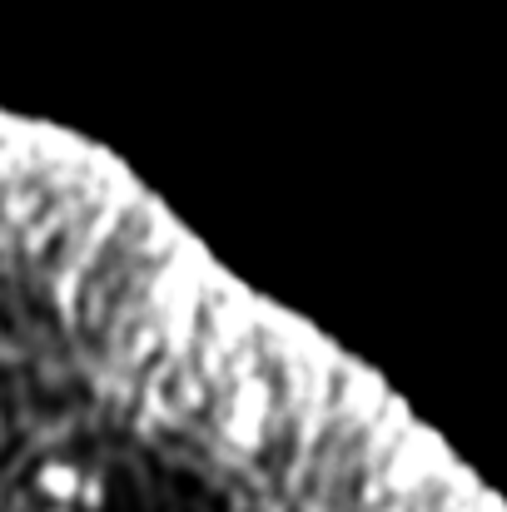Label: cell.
<instances>
[{
	"instance_id": "6da1fadb",
	"label": "cell",
	"mask_w": 507,
	"mask_h": 512,
	"mask_svg": "<svg viewBox=\"0 0 507 512\" xmlns=\"http://www.w3.org/2000/svg\"><path fill=\"white\" fill-rule=\"evenodd\" d=\"M80 488H85V478H80V468H70V463H50V468L40 473V493L55 498V503H75Z\"/></svg>"
}]
</instances>
